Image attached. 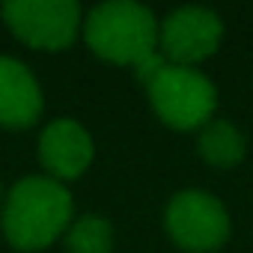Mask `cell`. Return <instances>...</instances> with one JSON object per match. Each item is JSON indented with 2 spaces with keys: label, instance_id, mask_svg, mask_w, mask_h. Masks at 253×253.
Returning <instances> with one entry per match:
<instances>
[{
  "label": "cell",
  "instance_id": "cell-1",
  "mask_svg": "<svg viewBox=\"0 0 253 253\" xmlns=\"http://www.w3.org/2000/svg\"><path fill=\"white\" fill-rule=\"evenodd\" d=\"M72 220V197L51 176H27L12 185L3 200V235L18 250H42Z\"/></svg>",
  "mask_w": 253,
  "mask_h": 253
},
{
  "label": "cell",
  "instance_id": "cell-2",
  "mask_svg": "<svg viewBox=\"0 0 253 253\" xmlns=\"http://www.w3.org/2000/svg\"><path fill=\"white\" fill-rule=\"evenodd\" d=\"M158 21L143 3L110 0L86 15L84 36L95 57L113 66H131L134 72L161 57L158 51Z\"/></svg>",
  "mask_w": 253,
  "mask_h": 253
},
{
  "label": "cell",
  "instance_id": "cell-3",
  "mask_svg": "<svg viewBox=\"0 0 253 253\" xmlns=\"http://www.w3.org/2000/svg\"><path fill=\"white\" fill-rule=\"evenodd\" d=\"M143 86H146L149 104L158 113V119L179 131L206 128L217 107L214 84L191 66L164 63L158 69V75Z\"/></svg>",
  "mask_w": 253,
  "mask_h": 253
},
{
  "label": "cell",
  "instance_id": "cell-4",
  "mask_svg": "<svg viewBox=\"0 0 253 253\" xmlns=\"http://www.w3.org/2000/svg\"><path fill=\"white\" fill-rule=\"evenodd\" d=\"M0 12L15 39L42 51L69 48L84 27L75 0H9Z\"/></svg>",
  "mask_w": 253,
  "mask_h": 253
},
{
  "label": "cell",
  "instance_id": "cell-5",
  "mask_svg": "<svg viewBox=\"0 0 253 253\" xmlns=\"http://www.w3.org/2000/svg\"><path fill=\"white\" fill-rule=\"evenodd\" d=\"M164 226L173 244L188 253H211L229 238V214L206 191H179L167 203Z\"/></svg>",
  "mask_w": 253,
  "mask_h": 253
},
{
  "label": "cell",
  "instance_id": "cell-6",
  "mask_svg": "<svg viewBox=\"0 0 253 253\" xmlns=\"http://www.w3.org/2000/svg\"><path fill=\"white\" fill-rule=\"evenodd\" d=\"M223 39V24L217 12L206 6L173 9L158 27V51L173 66H197L211 57Z\"/></svg>",
  "mask_w": 253,
  "mask_h": 253
},
{
  "label": "cell",
  "instance_id": "cell-7",
  "mask_svg": "<svg viewBox=\"0 0 253 253\" xmlns=\"http://www.w3.org/2000/svg\"><path fill=\"white\" fill-rule=\"evenodd\" d=\"M92 137L75 119H54L42 128L39 137V161L51 179L69 182L86 173L92 164Z\"/></svg>",
  "mask_w": 253,
  "mask_h": 253
},
{
  "label": "cell",
  "instance_id": "cell-8",
  "mask_svg": "<svg viewBox=\"0 0 253 253\" xmlns=\"http://www.w3.org/2000/svg\"><path fill=\"white\" fill-rule=\"evenodd\" d=\"M42 113V86L33 72L15 60L0 57V125L27 128Z\"/></svg>",
  "mask_w": 253,
  "mask_h": 253
},
{
  "label": "cell",
  "instance_id": "cell-9",
  "mask_svg": "<svg viewBox=\"0 0 253 253\" xmlns=\"http://www.w3.org/2000/svg\"><path fill=\"white\" fill-rule=\"evenodd\" d=\"M197 152L206 164L217 167V170H229L235 164L244 161V152H247V140L244 134L235 128L232 122L226 119H211L206 128L200 131V140H197Z\"/></svg>",
  "mask_w": 253,
  "mask_h": 253
},
{
  "label": "cell",
  "instance_id": "cell-10",
  "mask_svg": "<svg viewBox=\"0 0 253 253\" xmlns=\"http://www.w3.org/2000/svg\"><path fill=\"white\" fill-rule=\"evenodd\" d=\"M69 253H110L113 250V226L98 214H84L66 229Z\"/></svg>",
  "mask_w": 253,
  "mask_h": 253
}]
</instances>
